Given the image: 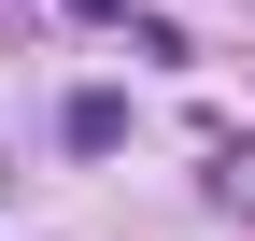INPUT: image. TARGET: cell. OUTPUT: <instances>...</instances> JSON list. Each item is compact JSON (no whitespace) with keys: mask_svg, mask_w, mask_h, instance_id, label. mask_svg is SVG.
Returning <instances> with one entry per match:
<instances>
[{"mask_svg":"<svg viewBox=\"0 0 255 241\" xmlns=\"http://www.w3.org/2000/svg\"><path fill=\"white\" fill-rule=\"evenodd\" d=\"M57 142H71V156H114V142H128V100H114V85H71Z\"/></svg>","mask_w":255,"mask_h":241,"instance_id":"1","label":"cell"}]
</instances>
